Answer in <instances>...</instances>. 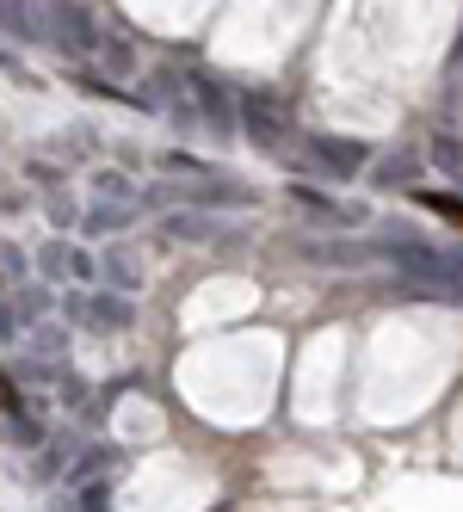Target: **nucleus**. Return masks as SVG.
I'll return each mask as SVG.
<instances>
[{"mask_svg": "<svg viewBox=\"0 0 463 512\" xmlns=\"http://www.w3.org/2000/svg\"><path fill=\"white\" fill-rule=\"evenodd\" d=\"M0 31L19 38V44H38L31 38V0H0Z\"/></svg>", "mask_w": 463, "mask_h": 512, "instance_id": "obj_11", "label": "nucleus"}, {"mask_svg": "<svg viewBox=\"0 0 463 512\" xmlns=\"http://www.w3.org/2000/svg\"><path fill=\"white\" fill-rule=\"evenodd\" d=\"M297 161L315 173V179H352L365 161H371V149L359 136H328V130H303L297 136Z\"/></svg>", "mask_w": 463, "mask_h": 512, "instance_id": "obj_1", "label": "nucleus"}, {"mask_svg": "<svg viewBox=\"0 0 463 512\" xmlns=\"http://www.w3.org/2000/svg\"><path fill=\"white\" fill-rule=\"evenodd\" d=\"M112 469H118V445H99V451H87V457L75 463V475H68V482H75V488H99V482H112Z\"/></svg>", "mask_w": 463, "mask_h": 512, "instance_id": "obj_10", "label": "nucleus"}, {"mask_svg": "<svg viewBox=\"0 0 463 512\" xmlns=\"http://www.w3.org/2000/svg\"><path fill=\"white\" fill-rule=\"evenodd\" d=\"M13 438H19V445H38V420L19 414V420H13Z\"/></svg>", "mask_w": 463, "mask_h": 512, "instance_id": "obj_19", "label": "nucleus"}, {"mask_svg": "<svg viewBox=\"0 0 463 512\" xmlns=\"http://www.w3.org/2000/svg\"><path fill=\"white\" fill-rule=\"evenodd\" d=\"M19 334H25V315H19V303H13V297H0V340L13 346Z\"/></svg>", "mask_w": 463, "mask_h": 512, "instance_id": "obj_16", "label": "nucleus"}, {"mask_svg": "<svg viewBox=\"0 0 463 512\" xmlns=\"http://www.w3.org/2000/svg\"><path fill=\"white\" fill-rule=\"evenodd\" d=\"M93 204H136L142 210V186L130 173H118V167H99L93 173Z\"/></svg>", "mask_w": 463, "mask_h": 512, "instance_id": "obj_8", "label": "nucleus"}, {"mask_svg": "<svg viewBox=\"0 0 463 512\" xmlns=\"http://www.w3.org/2000/svg\"><path fill=\"white\" fill-rule=\"evenodd\" d=\"M309 266H334V272H359L383 260V241H303L297 247Z\"/></svg>", "mask_w": 463, "mask_h": 512, "instance_id": "obj_4", "label": "nucleus"}, {"mask_svg": "<svg viewBox=\"0 0 463 512\" xmlns=\"http://www.w3.org/2000/svg\"><path fill=\"white\" fill-rule=\"evenodd\" d=\"M99 278H105V290H118V297H136L142 290V260L130 247H105L99 253Z\"/></svg>", "mask_w": 463, "mask_h": 512, "instance_id": "obj_7", "label": "nucleus"}, {"mask_svg": "<svg viewBox=\"0 0 463 512\" xmlns=\"http://www.w3.org/2000/svg\"><path fill=\"white\" fill-rule=\"evenodd\" d=\"M136 204H87V216H81V229L87 235H124L130 223H136Z\"/></svg>", "mask_w": 463, "mask_h": 512, "instance_id": "obj_9", "label": "nucleus"}, {"mask_svg": "<svg viewBox=\"0 0 463 512\" xmlns=\"http://www.w3.org/2000/svg\"><path fill=\"white\" fill-rule=\"evenodd\" d=\"M38 352H44V358H62V352H68V334L44 321V327H38Z\"/></svg>", "mask_w": 463, "mask_h": 512, "instance_id": "obj_18", "label": "nucleus"}, {"mask_svg": "<svg viewBox=\"0 0 463 512\" xmlns=\"http://www.w3.org/2000/svg\"><path fill=\"white\" fill-rule=\"evenodd\" d=\"M433 161L445 167V179H463V142L457 136H439L433 142Z\"/></svg>", "mask_w": 463, "mask_h": 512, "instance_id": "obj_12", "label": "nucleus"}, {"mask_svg": "<svg viewBox=\"0 0 463 512\" xmlns=\"http://www.w3.org/2000/svg\"><path fill=\"white\" fill-rule=\"evenodd\" d=\"M408 179H414V161H408V155H389V161L377 167V186H408Z\"/></svg>", "mask_w": 463, "mask_h": 512, "instance_id": "obj_14", "label": "nucleus"}, {"mask_svg": "<svg viewBox=\"0 0 463 512\" xmlns=\"http://www.w3.org/2000/svg\"><path fill=\"white\" fill-rule=\"evenodd\" d=\"M13 303H19V315H25V327H31V321H44V315H50V290H31V284H25Z\"/></svg>", "mask_w": 463, "mask_h": 512, "instance_id": "obj_13", "label": "nucleus"}, {"mask_svg": "<svg viewBox=\"0 0 463 512\" xmlns=\"http://www.w3.org/2000/svg\"><path fill=\"white\" fill-rule=\"evenodd\" d=\"M420 204H426V210H439V216H451V223L463 229V198H451V192H420Z\"/></svg>", "mask_w": 463, "mask_h": 512, "instance_id": "obj_17", "label": "nucleus"}, {"mask_svg": "<svg viewBox=\"0 0 463 512\" xmlns=\"http://www.w3.org/2000/svg\"><path fill=\"white\" fill-rule=\"evenodd\" d=\"M291 112L272 99V93H241L235 99V136H247L254 149H284V136H291Z\"/></svg>", "mask_w": 463, "mask_h": 512, "instance_id": "obj_2", "label": "nucleus"}, {"mask_svg": "<svg viewBox=\"0 0 463 512\" xmlns=\"http://www.w3.org/2000/svg\"><path fill=\"white\" fill-rule=\"evenodd\" d=\"M229 229L235 223H223V216H210V210H167V223H161V235L167 241H180V247H217V241H229Z\"/></svg>", "mask_w": 463, "mask_h": 512, "instance_id": "obj_3", "label": "nucleus"}, {"mask_svg": "<svg viewBox=\"0 0 463 512\" xmlns=\"http://www.w3.org/2000/svg\"><path fill=\"white\" fill-rule=\"evenodd\" d=\"M81 321H87V327H99V334H124V327L136 321V303H130V297H118V290H93Z\"/></svg>", "mask_w": 463, "mask_h": 512, "instance_id": "obj_6", "label": "nucleus"}, {"mask_svg": "<svg viewBox=\"0 0 463 512\" xmlns=\"http://www.w3.org/2000/svg\"><path fill=\"white\" fill-rule=\"evenodd\" d=\"M25 278V253L13 241H0V284H19Z\"/></svg>", "mask_w": 463, "mask_h": 512, "instance_id": "obj_15", "label": "nucleus"}, {"mask_svg": "<svg viewBox=\"0 0 463 512\" xmlns=\"http://www.w3.org/2000/svg\"><path fill=\"white\" fill-rule=\"evenodd\" d=\"M38 272H44V278L99 284V260H93L87 247H68V241H50V247H38Z\"/></svg>", "mask_w": 463, "mask_h": 512, "instance_id": "obj_5", "label": "nucleus"}]
</instances>
